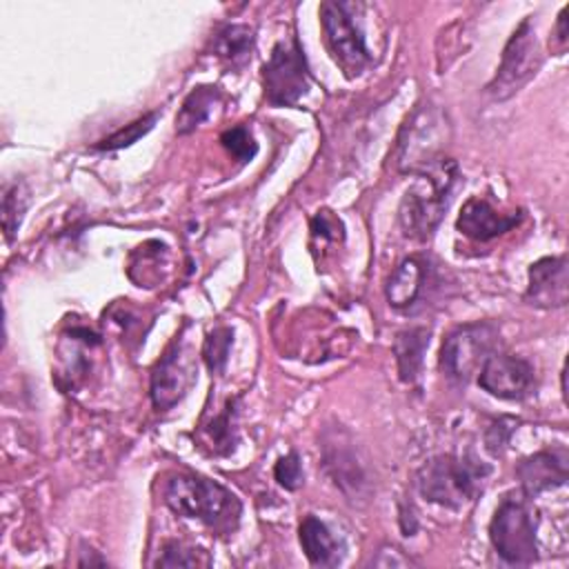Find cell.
Listing matches in <instances>:
<instances>
[{"instance_id":"obj_6","label":"cell","mask_w":569,"mask_h":569,"mask_svg":"<svg viewBox=\"0 0 569 569\" xmlns=\"http://www.w3.org/2000/svg\"><path fill=\"white\" fill-rule=\"evenodd\" d=\"M542 67V49L531 22L525 18L509 36L496 76L487 84V93L496 100H507L520 91Z\"/></svg>"},{"instance_id":"obj_11","label":"cell","mask_w":569,"mask_h":569,"mask_svg":"<svg viewBox=\"0 0 569 569\" xmlns=\"http://www.w3.org/2000/svg\"><path fill=\"white\" fill-rule=\"evenodd\" d=\"M478 385L496 398L522 400L533 391V367L518 356L491 353L478 371Z\"/></svg>"},{"instance_id":"obj_26","label":"cell","mask_w":569,"mask_h":569,"mask_svg":"<svg viewBox=\"0 0 569 569\" xmlns=\"http://www.w3.org/2000/svg\"><path fill=\"white\" fill-rule=\"evenodd\" d=\"M273 476L278 480L280 487L293 491L302 485V465H300V458L298 453H287L282 456L276 467H273Z\"/></svg>"},{"instance_id":"obj_12","label":"cell","mask_w":569,"mask_h":569,"mask_svg":"<svg viewBox=\"0 0 569 569\" xmlns=\"http://www.w3.org/2000/svg\"><path fill=\"white\" fill-rule=\"evenodd\" d=\"M527 300L533 307H565L569 298V267L565 256L540 258L529 267Z\"/></svg>"},{"instance_id":"obj_7","label":"cell","mask_w":569,"mask_h":569,"mask_svg":"<svg viewBox=\"0 0 569 569\" xmlns=\"http://www.w3.org/2000/svg\"><path fill=\"white\" fill-rule=\"evenodd\" d=\"M264 96L276 107H291L309 91L307 58L296 38L280 40L262 67Z\"/></svg>"},{"instance_id":"obj_27","label":"cell","mask_w":569,"mask_h":569,"mask_svg":"<svg viewBox=\"0 0 569 569\" xmlns=\"http://www.w3.org/2000/svg\"><path fill=\"white\" fill-rule=\"evenodd\" d=\"M311 233L320 240H327V242H338L342 240V222L331 216V211H318L311 220Z\"/></svg>"},{"instance_id":"obj_17","label":"cell","mask_w":569,"mask_h":569,"mask_svg":"<svg viewBox=\"0 0 569 569\" xmlns=\"http://www.w3.org/2000/svg\"><path fill=\"white\" fill-rule=\"evenodd\" d=\"M427 345H429V329L425 327H411V329L398 331L393 340V353L398 362V373L405 382H416L420 378Z\"/></svg>"},{"instance_id":"obj_4","label":"cell","mask_w":569,"mask_h":569,"mask_svg":"<svg viewBox=\"0 0 569 569\" xmlns=\"http://www.w3.org/2000/svg\"><path fill=\"white\" fill-rule=\"evenodd\" d=\"M489 538L498 556L509 565H531L538 558L536 520L525 498H502L491 518Z\"/></svg>"},{"instance_id":"obj_18","label":"cell","mask_w":569,"mask_h":569,"mask_svg":"<svg viewBox=\"0 0 569 569\" xmlns=\"http://www.w3.org/2000/svg\"><path fill=\"white\" fill-rule=\"evenodd\" d=\"M218 102H220V91L216 87H209V84L196 87L184 98V102L176 116V131L180 136H184V133H191L193 129H198L204 120L211 118Z\"/></svg>"},{"instance_id":"obj_21","label":"cell","mask_w":569,"mask_h":569,"mask_svg":"<svg viewBox=\"0 0 569 569\" xmlns=\"http://www.w3.org/2000/svg\"><path fill=\"white\" fill-rule=\"evenodd\" d=\"M231 402L224 407L222 413H216L209 425L202 427V433L207 436L209 445L213 451L218 453H229L233 449V442H236V431H233V425H231Z\"/></svg>"},{"instance_id":"obj_24","label":"cell","mask_w":569,"mask_h":569,"mask_svg":"<svg viewBox=\"0 0 569 569\" xmlns=\"http://www.w3.org/2000/svg\"><path fill=\"white\" fill-rule=\"evenodd\" d=\"M24 207H27V196H24L22 184L9 187L4 191V196H2V227H4L7 240H11L13 233L18 231L22 213H24Z\"/></svg>"},{"instance_id":"obj_14","label":"cell","mask_w":569,"mask_h":569,"mask_svg":"<svg viewBox=\"0 0 569 569\" xmlns=\"http://www.w3.org/2000/svg\"><path fill=\"white\" fill-rule=\"evenodd\" d=\"M520 220H522L520 209L511 211V213H500L485 198H471L465 202V207L456 220V227L467 238L487 242L491 238H498V236L511 231Z\"/></svg>"},{"instance_id":"obj_23","label":"cell","mask_w":569,"mask_h":569,"mask_svg":"<svg viewBox=\"0 0 569 569\" xmlns=\"http://www.w3.org/2000/svg\"><path fill=\"white\" fill-rule=\"evenodd\" d=\"M209 565V558L202 549L189 547L180 540H171L162 547L160 558L156 560V567H198Z\"/></svg>"},{"instance_id":"obj_16","label":"cell","mask_w":569,"mask_h":569,"mask_svg":"<svg viewBox=\"0 0 569 569\" xmlns=\"http://www.w3.org/2000/svg\"><path fill=\"white\" fill-rule=\"evenodd\" d=\"M425 267L427 264L420 256H411V258H405L393 269L391 278L387 280V289H385L391 307L405 309L416 302V298L420 296L422 284H425V276H427Z\"/></svg>"},{"instance_id":"obj_15","label":"cell","mask_w":569,"mask_h":569,"mask_svg":"<svg viewBox=\"0 0 569 569\" xmlns=\"http://www.w3.org/2000/svg\"><path fill=\"white\" fill-rule=\"evenodd\" d=\"M300 545L311 565L333 567L342 558V545L331 529L316 516H305L300 522Z\"/></svg>"},{"instance_id":"obj_3","label":"cell","mask_w":569,"mask_h":569,"mask_svg":"<svg viewBox=\"0 0 569 569\" xmlns=\"http://www.w3.org/2000/svg\"><path fill=\"white\" fill-rule=\"evenodd\" d=\"M489 471V465L476 458H460L447 453L429 460L420 469L418 489L429 502L447 509H460L476 500Z\"/></svg>"},{"instance_id":"obj_8","label":"cell","mask_w":569,"mask_h":569,"mask_svg":"<svg viewBox=\"0 0 569 569\" xmlns=\"http://www.w3.org/2000/svg\"><path fill=\"white\" fill-rule=\"evenodd\" d=\"M496 329L487 322L456 327L440 347V369L456 382H467L493 353Z\"/></svg>"},{"instance_id":"obj_22","label":"cell","mask_w":569,"mask_h":569,"mask_svg":"<svg viewBox=\"0 0 569 569\" xmlns=\"http://www.w3.org/2000/svg\"><path fill=\"white\" fill-rule=\"evenodd\" d=\"M156 120H158V113L151 111V113H147V116H142V118H138V120H133L131 124L122 127L120 131L111 133L109 138L100 140V142L96 144V149H100V151H116V149L129 147V144H133L138 138H142L144 133H149V131L153 129Z\"/></svg>"},{"instance_id":"obj_20","label":"cell","mask_w":569,"mask_h":569,"mask_svg":"<svg viewBox=\"0 0 569 569\" xmlns=\"http://www.w3.org/2000/svg\"><path fill=\"white\" fill-rule=\"evenodd\" d=\"M231 345H233V331L229 327H216L207 333L202 345V358L211 373H220L224 369Z\"/></svg>"},{"instance_id":"obj_25","label":"cell","mask_w":569,"mask_h":569,"mask_svg":"<svg viewBox=\"0 0 569 569\" xmlns=\"http://www.w3.org/2000/svg\"><path fill=\"white\" fill-rule=\"evenodd\" d=\"M220 142H222V147H224L236 160H240V162H249V160H253V156L258 153V144H256L253 136H251L249 129L242 127V124H236V127L222 131V133H220Z\"/></svg>"},{"instance_id":"obj_1","label":"cell","mask_w":569,"mask_h":569,"mask_svg":"<svg viewBox=\"0 0 569 569\" xmlns=\"http://www.w3.org/2000/svg\"><path fill=\"white\" fill-rule=\"evenodd\" d=\"M167 507L182 516L207 525L213 533H231L240 520V500L216 480L176 473L164 485Z\"/></svg>"},{"instance_id":"obj_29","label":"cell","mask_w":569,"mask_h":569,"mask_svg":"<svg viewBox=\"0 0 569 569\" xmlns=\"http://www.w3.org/2000/svg\"><path fill=\"white\" fill-rule=\"evenodd\" d=\"M553 51L556 56L565 53L567 49V7L558 13V22H556V31H553Z\"/></svg>"},{"instance_id":"obj_13","label":"cell","mask_w":569,"mask_h":569,"mask_svg":"<svg viewBox=\"0 0 569 569\" xmlns=\"http://www.w3.org/2000/svg\"><path fill=\"white\" fill-rule=\"evenodd\" d=\"M567 465L569 458L565 449H545L520 460L516 476L527 496H538L567 482Z\"/></svg>"},{"instance_id":"obj_9","label":"cell","mask_w":569,"mask_h":569,"mask_svg":"<svg viewBox=\"0 0 569 569\" xmlns=\"http://www.w3.org/2000/svg\"><path fill=\"white\" fill-rule=\"evenodd\" d=\"M445 124L442 116L433 107H418L411 118L402 124L398 136L393 162L400 171L420 173L436 160H440V142L438 129Z\"/></svg>"},{"instance_id":"obj_5","label":"cell","mask_w":569,"mask_h":569,"mask_svg":"<svg viewBox=\"0 0 569 569\" xmlns=\"http://www.w3.org/2000/svg\"><path fill=\"white\" fill-rule=\"evenodd\" d=\"M362 4L358 2H322L320 22L336 62L347 71V76L360 73L369 62L371 53L365 44L362 29L356 18H360Z\"/></svg>"},{"instance_id":"obj_2","label":"cell","mask_w":569,"mask_h":569,"mask_svg":"<svg viewBox=\"0 0 569 569\" xmlns=\"http://www.w3.org/2000/svg\"><path fill=\"white\" fill-rule=\"evenodd\" d=\"M456 178L458 169L456 162L449 158H440L418 173V182L407 189L398 209V220L407 238H431L447 209V200Z\"/></svg>"},{"instance_id":"obj_10","label":"cell","mask_w":569,"mask_h":569,"mask_svg":"<svg viewBox=\"0 0 569 569\" xmlns=\"http://www.w3.org/2000/svg\"><path fill=\"white\" fill-rule=\"evenodd\" d=\"M198 369L187 351V345L182 338H176L173 345L164 351V356L158 360V365L151 371V400L156 409H171L178 405L184 393L196 382Z\"/></svg>"},{"instance_id":"obj_28","label":"cell","mask_w":569,"mask_h":569,"mask_svg":"<svg viewBox=\"0 0 569 569\" xmlns=\"http://www.w3.org/2000/svg\"><path fill=\"white\" fill-rule=\"evenodd\" d=\"M509 431H511V427H505L502 422L493 425V427L487 431V449H489L493 456L502 453V449H505V445H507Z\"/></svg>"},{"instance_id":"obj_19","label":"cell","mask_w":569,"mask_h":569,"mask_svg":"<svg viewBox=\"0 0 569 569\" xmlns=\"http://www.w3.org/2000/svg\"><path fill=\"white\" fill-rule=\"evenodd\" d=\"M251 49L253 29L247 24H229L216 38V53L231 64H242L251 56Z\"/></svg>"}]
</instances>
